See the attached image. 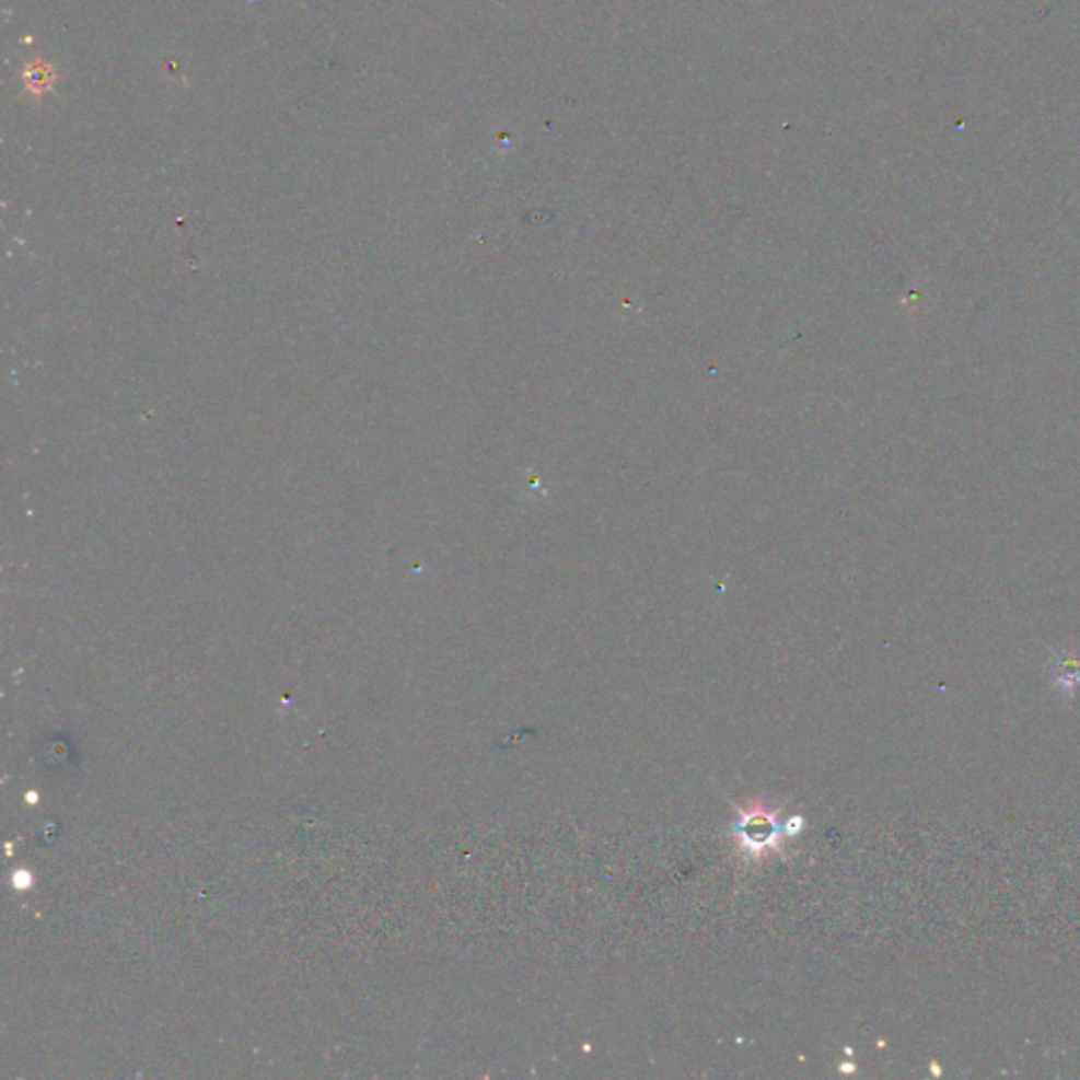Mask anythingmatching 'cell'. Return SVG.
Masks as SVG:
<instances>
[{
    "label": "cell",
    "instance_id": "1",
    "mask_svg": "<svg viewBox=\"0 0 1080 1080\" xmlns=\"http://www.w3.org/2000/svg\"><path fill=\"white\" fill-rule=\"evenodd\" d=\"M732 834L747 855L762 857L766 850L779 847L777 843L781 840V836H788V823L783 825L775 813L754 804L747 811H739V818L732 825Z\"/></svg>",
    "mask_w": 1080,
    "mask_h": 1080
},
{
    "label": "cell",
    "instance_id": "2",
    "mask_svg": "<svg viewBox=\"0 0 1080 1080\" xmlns=\"http://www.w3.org/2000/svg\"><path fill=\"white\" fill-rule=\"evenodd\" d=\"M1053 684L1061 690V695H1075L1080 688V654L1072 650H1061L1052 659Z\"/></svg>",
    "mask_w": 1080,
    "mask_h": 1080
}]
</instances>
